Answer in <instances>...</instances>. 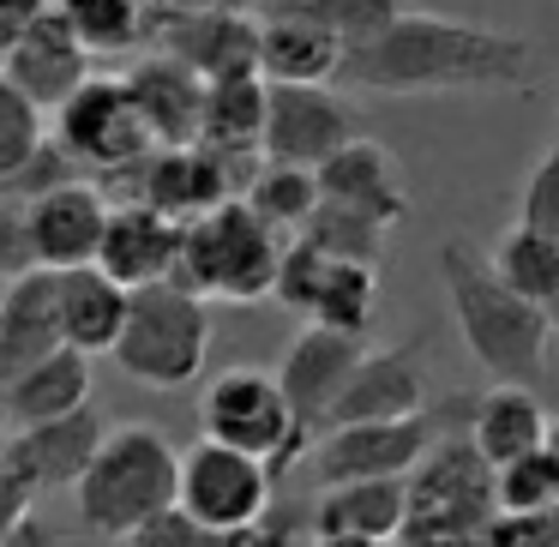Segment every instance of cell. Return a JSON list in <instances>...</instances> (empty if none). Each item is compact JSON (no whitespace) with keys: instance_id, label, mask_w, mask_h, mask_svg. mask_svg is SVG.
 I'll return each instance as SVG.
<instances>
[{"instance_id":"6da1fadb","label":"cell","mask_w":559,"mask_h":547,"mask_svg":"<svg viewBox=\"0 0 559 547\" xmlns=\"http://www.w3.org/2000/svg\"><path fill=\"white\" fill-rule=\"evenodd\" d=\"M337 85L361 97H451V91H530L535 43L493 25L403 13L391 31L343 55Z\"/></svg>"},{"instance_id":"7a4b0ae2","label":"cell","mask_w":559,"mask_h":547,"mask_svg":"<svg viewBox=\"0 0 559 547\" xmlns=\"http://www.w3.org/2000/svg\"><path fill=\"white\" fill-rule=\"evenodd\" d=\"M439 283H445L451 319L475 367L493 385H542L547 355H554V313L523 301L493 271V259L469 241L439 247Z\"/></svg>"},{"instance_id":"3957f363","label":"cell","mask_w":559,"mask_h":547,"mask_svg":"<svg viewBox=\"0 0 559 547\" xmlns=\"http://www.w3.org/2000/svg\"><path fill=\"white\" fill-rule=\"evenodd\" d=\"M175 499H181V451L151 421L109 427L91 469L73 487L79 530L97 535V542H127L157 511H169Z\"/></svg>"},{"instance_id":"277c9868","label":"cell","mask_w":559,"mask_h":547,"mask_svg":"<svg viewBox=\"0 0 559 547\" xmlns=\"http://www.w3.org/2000/svg\"><path fill=\"white\" fill-rule=\"evenodd\" d=\"M283 247L289 235H277L241 193L211 205L205 217L181 223V259H175V283L205 301L253 307L271 301L283 271Z\"/></svg>"},{"instance_id":"5b68a950","label":"cell","mask_w":559,"mask_h":547,"mask_svg":"<svg viewBox=\"0 0 559 547\" xmlns=\"http://www.w3.org/2000/svg\"><path fill=\"white\" fill-rule=\"evenodd\" d=\"M211 355V301L181 283H151L133 289L127 331L115 343V367L145 391H181L205 373Z\"/></svg>"},{"instance_id":"8992f818","label":"cell","mask_w":559,"mask_h":547,"mask_svg":"<svg viewBox=\"0 0 559 547\" xmlns=\"http://www.w3.org/2000/svg\"><path fill=\"white\" fill-rule=\"evenodd\" d=\"M199 433L265 457L277 469V481L313 451L301 421H295V409H289V397H283V379L265 373V367H223L199 391Z\"/></svg>"},{"instance_id":"52a82bcc","label":"cell","mask_w":559,"mask_h":547,"mask_svg":"<svg viewBox=\"0 0 559 547\" xmlns=\"http://www.w3.org/2000/svg\"><path fill=\"white\" fill-rule=\"evenodd\" d=\"M55 145L79 163V169H97V175H127L157 151L145 115H139L127 79H103L91 73L73 97L55 109Z\"/></svg>"},{"instance_id":"ba28073f","label":"cell","mask_w":559,"mask_h":547,"mask_svg":"<svg viewBox=\"0 0 559 547\" xmlns=\"http://www.w3.org/2000/svg\"><path fill=\"white\" fill-rule=\"evenodd\" d=\"M175 506L205 530H247L277 506V469L253 451L223 445V439H199L181 451V499Z\"/></svg>"},{"instance_id":"9c48e42d","label":"cell","mask_w":559,"mask_h":547,"mask_svg":"<svg viewBox=\"0 0 559 547\" xmlns=\"http://www.w3.org/2000/svg\"><path fill=\"white\" fill-rule=\"evenodd\" d=\"M445 415L421 409L403 421H349V427H325L307 451L319 481H385V475H409L415 463L433 451Z\"/></svg>"},{"instance_id":"30bf717a","label":"cell","mask_w":559,"mask_h":547,"mask_svg":"<svg viewBox=\"0 0 559 547\" xmlns=\"http://www.w3.org/2000/svg\"><path fill=\"white\" fill-rule=\"evenodd\" d=\"M349 139H361V109H355L343 91H331V85H271L265 145H259L271 163H307V169H319V163L337 157Z\"/></svg>"},{"instance_id":"8fae6325","label":"cell","mask_w":559,"mask_h":547,"mask_svg":"<svg viewBox=\"0 0 559 547\" xmlns=\"http://www.w3.org/2000/svg\"><path fill=\"white\" fill-rule=\"evenodd\" d=\"M151 49L193 67L205 85L259 73V19L247 7H199V13H151Z\"/></svg>"},{"instance_id":"7c38bea8","label":"cell","mask_w":559,"mask_h":547,"mask_svg":"<svg viewBox=\"0 0 559 547\" xmlns=\"http://www.w3.org/2000/svg\"><path fill=\"white\" fill-rule=\"evenodd\" d=\"M361 355H367V337H355V331H331V325H301V337L289 343L277 379H283V397H289L307 445L331 427V409H337L343 385L355 379Z\"/></svg>"},{"instance_id":"4fadbf2b","label":"cell","mask_w":559,"mask_h":547,"mask_svg":"<svg viewBox=\"0 0 559 547\" xmlns=\"http://www.w3.org/2000/svg\"><path fill=\"white\" fill-rule=\"evenodd\" d=\"M409 518H451V523H493V463L469 445V433H439L433 451L409 469Z\"/></svg>"},{"instance_id":"5bb4252c","label":"cell","mask_w":559,"mask_h":547,"mask_svg":"<svg viewBox=\"0 0 559 547\" xmlns=\"http://www.w3.org/2000/svg\"><path fill=\"white\" fill-rule=\"evenodd\" d=\"M109 193L97 181H61L49 193L25 199V223H31V253L49 271H73V265H97L103 253V229H109Z\"/></svg>"},{"instance_id":"9a60e30c","label":"cell","mask_w":559,"mask_h":547,"mask_svg":"<svg viewBox=\"0 0 559 547\" xmlns=\"http://www.w3.org/2000/svg\"><path fill=\"white\" fill-rule=\"evenodd\" d=\"M241 193V181H235V163L223 157V151L211 145H157L145 163H139V199L145 205H157L163 217L175 223H193L205 217L211 205H223V199Z\"/></svg>"},{"instance_id":"2e32d148","label":"cell","mask_w":559,"mask_h":547,"mask_svg":"<svg viewBox=\"0 0 559 547\" xmlns=\"http://www.w3.org/2000/svg\"><path fill=\"white\" fill-rule=\"evenodd\" d=\"M427 409V355L421 343H391V349H367L355 379L343 385L331 427L349 421H403V415Z\"/></svg>"},{"instance_id":"e0dca14e","label":"cell","mask_w":559,"mask_h":547,"mask_svg":"<svg viewBox=\"0 0 559 547\" xmlns=\"http://www.w3.org/2000/svg\"><path fill=\"white\" fill-rule=\"evenodd\" d=\"M103 433H109V421H103L97 409H73V415H55V421H37V427H13L7 433V457L19 463V469L31 475V481L43 487V494H61V487H79V475L91 469V457H97Z\"/></svg>"},{"instance_id":"ac0fdd59","label":"cell","mask_w":559,"mask_h":547,"mask_svg":"<svg viewBox=\"0 0 559 547\" xmlns=\"http://www.w3.org/2000/svg\"><path fill=\"white\" fill-rule=\"evenodd\" d=\"M91 61H97V55L73 37V25H67L61 13H43L37 25L7 49V79H13L37 109L55 115L91 79Z\"/></svg>"},{"instance_id":"d6986e66","label":"cell","mask_w":559,"mask_h":547,"mask_svg":"<svg viewBox=\"0 0 559 547\" xmlns=\"http://www.w3.org/2000/svg\"><path fill=\"white\" fill-rule=\"evenodd\" d=\"M61 271L31 265L0 289V379L61 349Z\"/></svg>"},{"instance_id":"ffe728a7","label":"cell","mask_w":559,"mask_h":547,"mask_svg":"<svg viewBox=\"0 0 559 547\" xmlns=\"http://www.w3.org/2000/svg\"><path fill=\"white\" fill-rule=\"evenodd\" d=\"M175 259H181V223H175V217H163V211L145 205V199L109 211L97 265L109 271L115 283H127V289L169 283L175 277Z\"/></svg>"},{"instance_id":"44dd1931","label":"cell","mask_w":559,"mask_h":547,"mask_svg":"<svg viewBox=\"0 0 559 547\" xmlns=\"http://www.w3.org/2000/svg\"><path fill=\"white\" fill-rule=\"evenodd\" d=\"M127 91H133L157 145H193L199 139V127H205V79L193 67L151 49L139 55V67H127Z\"/></svg>"},{"instance_id":"7402d4cb","label":"cell","mask_w":559,"mask_h":547,"mask_svg":"<svg viewBox=\"0 0 559 547\" xmlns=\"http://www.w3.org/2000/svg\"><path fill=\"white\" fill-rule=\"evenodd\" d=\"M319 187H325V199L367 211V217H379L385 229L409 223V187H403V175H397V157L367 133L349 139L337 157L319 163Z\"/></svg>"},{"instance_id":"603a6c76","label":"cell","mask_w":559,"mask_h":547,"mask_svg":"<svg viewBox=\"0 0 559 547\" xmlns=\"http://www.w3.org/2000/svg\"><path fill=\"white\" fill-rule=\"evenodd\" d=\"M91 403V355L61 343L55 355L19 367L13 379H0V421L7 427H37L55 415H73Z\"/></svg>"},{"instance_id":"cb8c5ba5","label":"cell","mask_w":559,"mask_h":547,"mask_svg":"<svg viewBox=\"0 0 559 547\" xmlns=\"http://www.w3.org/2000/svg\"><path fill=\"white\" fill-rule=\"evenodd\" d=\"M343 43L325 25L301 13H265L259 19V73L271 85H337L343 79Z\"/></svg>"},{"instance_id":"d4e9b609","label":"cell","mask_w":559,"mask_h":547,"mask_svg":"<svg viewBox=\"0 0 559 547\" xmlns=\"http://www.w3.org/2000/svg\"><path fill=\"white\" fill-rule=\"evenodd\" d=\"M127 307L133 289L115 283L103 265H73L61 271V337L85 355H115L127 331Z\"/></svg>"},{"instance_id":"484cf974","label":"cell","mask_w":559,"mask_h":547,"mask_svg":"<svg viewBox=\"0 0 559 547\" xmlns=\"http://www.w3.org/2000/svg\"><path fill=\"white\" fill-rule=\"evenodd\" d=\"M547 421H554V415L542 409L535 385H493L469 403V445L499 469V463L547 445Z\"/></svg>"},{"instance_id":"4316f807","label":"cell","mask_w":559,"mask_h":547,"mask_svg":"<svg viewBox=\"0 0 559 547\" xmlns=\"http://www.w3.org/2000/svg\"><path fill=\"white\" fill-rule=\"evenodd\" d=\"M409 523V475L385 481H325L313 499V535H403Z\"/></svg>"},{"instance_id":"83f0119b","label":"cell","mask_w":559,"mask_h":547,"mask_svg":"<svg viewBox=\"0 0 559 547\" xmlns=\"http://www.w3.org/2000/svg\"><path fill=\"white\" fill-rule=\"evenodd\" d=\"M265 109H271V85L265 73H241V79H217L205 85V127H199V145L223 151L229 163L265 157Z\"/></svg>"},{"instance_id":"f1b7e54d","label":"cell","mask_w":559,"mask_h":547,"mask_svg":"<svg viewBox=\"0 0 559 547\" xmlns=\"http://www.w3.org/2000/svg\"><path fill=\"white\" fill-rule=\"evenodd\" d=\"M487 259H493V271L523 295V301L559 313V235H547V229H535V223L518 217L493 241V253H487Z\"/></svg>"},{"instance_id":"f546056e","label":"cell","mask_w":559,"mask_h":547,"mask_svg":"<svg viewBox=\"0 0 559 547\" xmlns=\"http://www.w3.org/2000/svg\"><path fill=\"white\" fill-rule=\"evenodd\" d=\"M241 199L277 235H301L307 217L319 211V199H325V187H319V169H307V163H271V157H259V169L247 175Z\"/></svg>"},{"instance_id":"4dcf8cb0","label":"cell","mask_w":559,"mask_h":547,"mask_svg":"<svg viewBox=\"0 0 559 547\" xmlns=\"http://www.w3.org/2000/svg\"><path fill=\"white\" fill-rule=\"evenodd\" d=\"M55 13L73 25V37L91 55L151 49V0H55Z\"/></svg>"},{"instance_id":"1f68e13d","label":"cell","mask_w":559,"mask_h":547,"mask_svg":"<svg viewBox=\"0 0 559 547\" xmlns=\"http://www.w3.org/2000/svg\"><path fill=\"white\" fill-rule=\"evenodd\" d=\"M373 313H379V265H355V259L325 253V277H319L307 325H331V331L367 337V331H373Z\"/></svg>"},{"instance_id":"d6a6232c","label":"cell","mask_w":559,"mask_h":547,"mask_svg":"<svg viewBox=\"0 0 559 547\" xmlns=\"http://www.w3.org/2000/svg\"><path fill=\"white\" fill-rule=\"evenodd\" d=\"M385 223L379 217H367V211H355V205H337V199H319V211L307 217V229H301V241H313L319 253H331V259H355V265H379L385 259Z\"/></svg>"},{"instance_id":"836d02e7","label":"cell","mask_w":559,"mask_h":547,"mask_svg":"<svg viewBox=\"0 0 559 547\" xmlns=\"http://www.w3.org/2000/svg\"><path fill=\"white\" fill-rule=\"evenodd\" d=\"M271 13H301L313 25H325L343 49H361L379 31H391L409 7L403 0H271Z\"/></svg>"},{"instance_id":"e575fe53","label":"cell","mask_w":559,"mask_h":547,"mask_svg":"<svg viewBox=\"0 0 559 547\" xmlns=\"http://www.w3.org/2000/svg\"><path fill=\"white\" fill-rule=\"evenodd\" d=\"M43 145H49V109H37L0 67V187H13Z\"/></svg>"},{"instance_id":"d590c367","label":"cell","mask_w":559,"mask_h":547,"mask_svg":"<svg viewBox=\"0 0 559 547\" xmlns=\"http://www.w3.org/2000/svg\"><path fill=\"white\" fill-rule=\"evenodd\" d=\"M499 511H559V451L535 445L493 469Z\"/></svg>"},{"instance_id":"8d00e7d4","label":"cell","mask_w":559,"mask_h":547,"mask_svg":"<svg viewBox=\"0 0 559 547\" xmlns=\"http://www.w3.org/2000/svg\"><path fill=\"white\" fill-rule=\"evenodd\" d=\"M518 217L535 223V229H547V235H559V115H554V139H547L542 163H535L530 181H523Z\"/></svg>"},{"instance_id":"74e56055","label":"cell","mask_w":559,"mask_h":547,"mask_svg":"<svg viewBox=\"0 0 559 547\" xmlns=\"http://www.w3.org/2000/svg\"><path fill=\"white\" fill-rule=\"evenodd\" d=\"M403 547H499L493 523H451V518H409Z\"/></svg>"},{"instance_id":"f35d334b","label":"cell","mask_w":559,"mask_h":547,"mask_svg":"<svg viewBox=\"0 0 559 547\" xmlns=\"http://www.w3.org/2000/svg\"><path fill=\"white\" fill-rule=\"evenodd\" d=\"M37 265L31 253V223H25V199L0 193V283H13L19 271Z\"/></svg>"},{"instance_id":"ab89813d","label":"cell","mask_w":559,"mask_h":547,"mask_svg":"<svg viewBox=\"0 0 559 547\" xmlns=\"http://www.w3.org/2000/svg\"><path fill=\"white\" fill-rule=\"evenodd\" d=\"M37 494H43V487L31 481V475L19 469L7 451H0V542H7V535L31 518V499H37Z\"/></svg>"},{"instance_id":"60d3db41","label":"cell","mask_w":559,"mask_h":547,"mask_svg":"<svg viewBox=\"0 0 559 547\" xmlns=\"http://www.w3.org/2000/svg\"><path fill=\"white\" fill-rule=\"evenodd\" d=\"M43 13H55V0H0V55L13 49Z\"/></svg>"},{"instance_id":"b9f144b4","label":"cell","mask_w":559,"mask_h":547,"mask_svg":"<svg viewBox=\"0 0 559 547\" xmlns=\"http://www.w3.org/2000/svg\"><path fill=\"white\" fill-rule=\"evenodd\" d=\"M0 547H67V542H61V530H55V523H43L37 511H31V518L19 523V530L7 535V542H0Z\"/></svg>"},{"instance_id":"7bdbcfd3","label":"cell","mask_w":559,"mask_h":547,"mask_svg":"<svg viewBox=\"0 0 559 547\" xmlns=\"http://www.w3.org/2000/svg\"><path fill=\"white\" fill-rule=\"evenodd\" d=\"M313 547H403V535H313Z\"/></svg>"},{"instance_id":"ee69618b","label":"cell","mask_w":559,"mask_h":547,"mask_svg":"<svg viewBox=\"0 0 559 547\" xmlns=\"http://www.w3.org/2000/svg\"><path fill=\"white\" fill-rule=\"evenodd\" d=\"M199 7H235V0H151V13H199Z\"/></svg>"},{"instance_id":"f6af8a7d","label":"cell","mask_w":559,"mask_h":547,"mask_svg":"<svg viewBox=\"0 0 559 547\" xmlns=\"http://www.w3.org/2000/svg\"><path fill=\"white\" fill-rule=\"evenodd\" d=\"M547 445L559 451V415H554V421H547Z\"/></svg>"},{"instance_id":"bcb514c9","label":"cell","mask_w":559,"mask_h":547,"mask_svg":"<svg viewBox=\"0 0 559 547\" xmlns=\"http://www.w3.org/2000/svg\"><path fill=\"white\" fill-rule=\"evenodd\" d=\"M235 7H247V13H259V7H271V0H235Z\"/></svg>"},{"instance_id":"7dc6e473","label":"cell","mask_w":559,"mask_h":547,"mask_svg":"<svg viewBox=\"0 0 559 547\" xmlns=\"http://www.w3.org/2000/svg\"><path fill=\"white\" fill-rule=\"evenodd\" d=\"M554 343H559V313H554Z\"/></svg>"},{"instance_id":"c3c4849f","label":"cell","mask_w":559,"mask_h":547,"mask_svg":"<svg viewBox=\"0 0 559 547\" xmlns=\"http://www.w3.org/2000/svg\"><path fill=\"white\" fill-rule=\"evenodd\" d=\"M0 67H7V55H0Z\"/></svg>"},{"instance_id":"681fc988","label":"cell","mask_w":559,"mask_h":547,"mask_svg":"<svg viewBox=\"0 0 559 547\" xmlns=\"http://www.w3.org/2000/svg\"><path fill=\"white\" fill-rule=\"evenodd\" d=\"M0 445H7V439H0Z\"/></svg>"}]
</instances>
